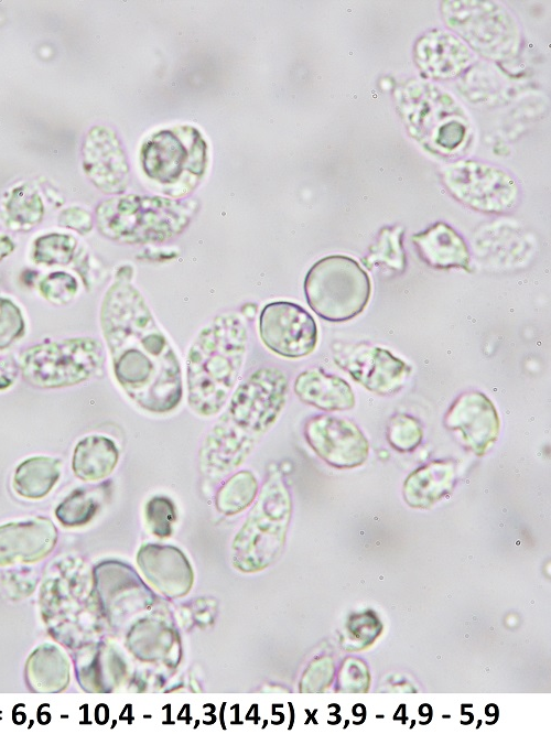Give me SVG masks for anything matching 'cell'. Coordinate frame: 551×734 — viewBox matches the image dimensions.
Wrapping results in <instances>:
<instances>
[{
	"mask_svg": "<svg viewBox=\"0 0 551 734\" xmlns=\"http://www.w3.org/2000/svg\"><path fill=\"white\" fill-rule=\"evenodd\" d=\"M100 325L115 378L130 400L154 414L175 410L183 398L180 360L130 276H118L107 290Z\"/></svg>",
	"mask_w": 551,
	"mask_h": 734,
	"instance_id": "6da1fadb",
	"label": "cell"
},
{
	"mask_svg": "<svg viewBox=\"0 0 551 734\" xmlns=\"http://www.w3.org/2000/svg\"><path fill=\"white\" fill-rule=\"evenodd\" d=\"M288 388L287 375L277 367H261L236 387L199 446L205 478L220 479L248 458L282 412Z\"/></svg>",
	"mask_w": 551,
	"mask_h": 734,
	"instance_id": "7a4b0ae2",
	"label": "cell"
},
{
	"mask_svg": "<svg viewBox=\"0 0 551 734\" xmlns=\"http://www.w3.org/2000/svg\"><path fill=\"white\" fill-rule=\"evenodd\" d=\"M248 330L235 312L216 315L194 337L186 357V391L191 410L217 414L227 403L241 373Z\"/></svg>",
	"mask_w": 551,
	"mask_h": 734,
	"instance_id": "3957f363",
	"label": "cell"
},
{
	"mask_svg": "<svg viewBox=\"0 0 551 734\" xmlns=\"http://www.w3.org/2000/svg\"><path fill=\"white\" fill-rule=\"evenodd\" d=\"M195 202L162 196L126 195L101 203L97 211L100 233L129 245L161 244L190 224Z\"/></svg>",
	"mask_w": 551,
	"mask_h": 734,
	"instance_id": "277c9868",
	"label": "cell"
},
{
	"mask_svg": "<svg viewBox=\"0 0 551 734\" xmlns=\"http://www.w3.org/2000/svg\"><path fill=\"white\" fill-rule=\"evenodd\" d=\"M292 511L281 472L272 469L233 542V562L245 572L260 571L282 552Z\"/></svg>",
	"mask_w": 551,
	"mask_h": 734,
	"instance_id": "5b68a950",
	"label": "cell"
},
{
	"mask_svg": "<svg viewBox=\"0 0 551 734\" xmlns=\"http://www.w3.org/2000/svg\"><path fill=\"white\" fill-rule=\"evenodd\" d=\"M202 134L180 126L152 134L141 149V165L159 191L172 198L191 194L204 176L207 154Z\"/></svg>",
	"mask_w": 551,
	"mask_h": 734,
	"instance_id": "8992f818",
	"label": "cell"
},
{
	"mask_svg": "<svg viewBox=\"0 0 551 734\" xmlns=\"http://www.w3.org/2000/svg\"><path fill=\"white\" fill-rule=\"evenodd\" d=\"M304 294L310 307L329 322H345L360 314L369 302L368 273L353 258L328 256L305 276Z\"/></svg>",
	"mask_w": 551,
	"mask_h": 734,
	"instance_id": "52a82bcc",
	"label": "cell"
},
{
	"mask_svg": "<svg viewBox=\"0 0 551 734\" xmlns=\"http://www.w3.org/2000/svg\"><path fill=\"white\" fill-rule=\"evenodd\" d=\"M101 342L76 337L44 342L28 348L21 356L24 379L41 388L77 385L94 376L104 365Z\"/></svg>",
	"mask_w": 551,
	"mask_h": 734,
	"instance_id": "ba28073f",
	"label": "cell"
},
{
	"mask_svg": "<svg viewBox=\"0 0 551 734\" xmlns=\"http://www.w3.org/2000/svg\"><path fill=\"white\" fill-rule=\"evenodd\" d=\"M446 24L458 32L482 55L511 57L519 44V29L512 17L493 2L447 1L442 6Z\"/></svg>",
	"mask_w": 551,
	"mask_h": 734,
	"instance_id": "9c48e42d",
	"label": "cell"
},
{
	"mask_svg": "<svg viewBox=\"0 0 551 734\" xmlns=\"http://www.w3.org/2000/svg\"><path fill=\"white\" fill-rule=\"evenodd\" d=\"M401 111L418 139L443 151L456 149L466 133L458 105L446 93L429 84L414 83L403 96Z\"/></svg>",
	"mask_w": 551,
	"mask_h": 734,
	"instance_id": "30bf717a",
	"label": "cell"
},
{
	"mask_svg": "<svg viewBox=\"0 0 551 734\" xmlns=\"http://www.w3.org/2000/svg\"><path fill=\"white\" fill-rule=\"evenodd\" d=\"M449 192L464 205L484 213L501 214L518 201V186L514 179L493 165L461 160L445 166L441 173Z\"/></svg>",
	"mask_w": 551,
	"mask_h": 734,
	"instance_id": "8fae6325",
	"label": "cell"
},
{
	"mask_svg": "<svg viewBox=\"0 0 551 734\" xmlns=\"http://www.w3.org/2000/svg\"><path fill=\"white\" fill-rule=\"evenodd\" d=\"M259 335L263 345L284 358H302L317 344V325L302 306L288 301L264 305L259 316Z\"/></svg>",
	"mask_w": 551,
	"mask_h": 734,
	"instance_id": "7c38bea8",
	"label": "cell"
},
{
	"mask_svg": "<svg viewBox=\"0 0 551 734\" xmlns=\"http://www.w3.org/2000/svg\"><path fill=\"white\" fill-rule=\"evenodd\" d=\"M303 435L314 453L336 468L359 466L369 455L368 440L355 423L346 419L313 415L304 423Z\"/></svg>",
	"mask_w": 551,
	"mask_h": 734,
	"instance_id": "4fadbf2b",
	"label": "cell"
},
{
	"mask_svg": "<svg viewBox=\"0 0 551 734\" xmlns=\"http://www.w3.org/2000/svg\"><path fill=\"white\" fill-rule=\"evenodd\" d=\"M334 361L367 390L390 396L398 392L411 367L389 350L369 344H357L334 353Z\"/></svg>",
	"mask_w": 551,
	"mask_h": 734,
	"instance_id": "5bb4252c",
	"label": "cell"
},
{
	"mask_svg": "<svg viewBox=\"0 0 551 734\" xmlns=\"http://www.w3.org/2000/svg\"><path fill=\"white\" fill-rule=\"evenodd\" d=\"M444 425L458 432L465 447L482 456L496 442L500 422L487 396L479 391H468L454 400L444 417Z\"/></svg>",
	"mask_w": 551,
	"mask_h": 734,
	"instance_id": "9a60e30c",
	"label": "cell"
},
{
	"mask_svg": "<svg viewBox=\"0 0 551 734\" xmlns=\"http://www.w3.org/2000/svg\"><path fill=\"white\" fill-rule=\"evenodd\" d=\"M84 168L87 176L104 193L120 194L129 182L126 154L115 133L94 128L84 147Z\"/></svg>",
	"mask_w": 551,
	"mask_h": 734,
	"instance_id": "2e32d148",
	"label": "cell"
},
{
	"mask_svg": "<svg viewBox=\"0 0 551 734\" xmlns=\"http://www.w3.org/2000/svg\"><path fill=\"white\" fill-rule=\"evenodd\" d=\"M57 529L43 517L0 526V566L33 563L45 558L56 544Z\"/></svg>",
	"mask_w": 551,
	"mask_h": 734,
	"instance_id": "e0dca14e",
	"label": "cell"
},
{
	"mask_svg": "<svg viewBox=\"0 0 551 734\" xmlns=\"http://www.w3.org/2000/svg\"><path fill=\"white\" fill-rule=\"evenodd\" d=\"M137 562L148 581L169 597H180L192 586L191 563L174 546L145 543L138 551Z\"/></svg>",
	"mask_w": 551,
	"mask_h": 734,
	"instance_id": "ac0fdd59",
	"label": "cell"
},
{
	"mask_svg": "<svg viewBox=\"0 0 551 734\" xmlns=\"http://www.w3.org/2000/svg\"><path fill=\"white\" fill-rule=\"evenodd\" d=\"M94 583L99 606L110 623H118L134 609L132 602L141 598L142 584L138 574L128 564L107 560L96 565ZM138 608L134 604H132Z\"/></svg>",
	"mask_w": 551,
	"mask_h": 734,
	"instance_id": "d6986e66",
	"label": "cell"
},
{
	"mask_svg": "<svg viewBox=\"0 0 551 734\" xmlns=\"http://www.w3.org/2000/svg\"><path fill=\"white\" fill-rule=\"evenodd\" d=\"M415 62L421 71L433 78H451L462 73L472 62L467 45L446 31H431L417 43Z\"/></svg>",
	"mask_w": 551,
	"mask_h": 734,
	"instance_id": "ffe728a7",
	"label": "cell"
},
{
	"mask_svg": "<svg viewBox=\"0 0 551 734\" xmlns=\"http://www.w3.org/2000/svg\"><path fill=\"white\" fill-rule=\"evenodd\" d=\"M293 390L303 403L322 411H345L355 406V396L349 384L320 367L299 374Z\"/></svg>",
	"mask_w": 551,
	"mask_h": 734,
	"instance_id": "44dd1931",
	"label": "cell"
},
{
	"mask_svg": "<svg viewBox=\"0 0 551 734\" xmlns=\"http://www.w3.org/2000/svg\"><path fill=\"white\" fill-rule=\"evenodd\" d=\"M421 258L436 269L471 271V256L464 239L449 225L436 223L412 236Z\"/></svg>",
	"mask_w": 551,
	"mask_h": 734,
	"instance_id": "7402d4cb",
	"label": "cell"
},
{
	"mask_svg": "<svg viewBox=\"0 0 551 734\" xmlns=\"http://www.w3.org/2000/svg\"><path fill=\"white\" fill-rule=\"evenodd\" d=\"M71 680V661L66 652L56 645L39 646L25 663V681L33 692L57 693Z\"/></svg>",
	"mask_w": 551,
	"mask_h": 734,
	"instance_id": "603a6c76",
	"label": "cell"
},
{
	"mask_svg": "<svg viewBox=\"0 0 551 734\" xmlns=\"http://www.w3.org/2000/svg\"><path fill=\"white\" fill-rule=\"evenodd\" d=\"M455 477V463L452 461L428 463L406 479L404 498L412 507L426 508L452 490Z\"/></svg>",
	"mask_w": 551,
	"mask_h": 734,
	"instance_id": "cb8c5ba5",
	"label": "cell"
},
{
	"mask_svg": "<svg viewBox=\"0 0 551 734\" xmlns=\"http://www.w3.org/2000/svg\"><path fill=\"white\" fill-rule=\"evenodd\" d=\"M122 662L114 649L105 645L82 648L75 658L77 680L89 692L110 691L122 673Z\"/></svg>",
	"mask_w": 551,
	"mask_h": 734,
	"instance_id": "d4e9b609",
	"label": "cell"
},
{
	"mask_svg": "<svg viewBox=\"0 0 551 734\" xmlns=\"http://www.w3.org/2000/svg\"><path fill=\"white\" fill-rule=\"evenodd\" d=\"M119 451L116 443L104 435H89L80 440L72 460L74 474L84 482H98L116 468Z\"/></svg>",
	"mask_w": 551,
	"mask_h": 734,
	"instance_id": "484cf974",
	"label": "cell"
},
{
	"mask_svg": "<svg viewBox=\"0 0 551 734\" xmlns=\"http://www.w3.org/2000/svg\"><path fill=\"white\" fill-rule=\"evenodd\" d=\"M62 473V462L50 456H35L23 461L15 469L13 488L28 499H41L57 483Z\"/></svg>",
	"mask_w": 551,
	"mask_h": 734,
	"instance_id": "4316f807",
	"label": "cell"
},
{
	"mask_svg": "<svg viewBox=\"0 0 551 734\" xmlns=\"http://www.w3.org/2000/svg\"><path fill=\"white\" fill-rule=\"evenodd\" d=\"M258 482L249 469L234 473L218 489L215 505L224 515H235L246 509L256 498Z\"/></svg>",
	"mask_w": 551,
	"mask_h": 734,
	"instance_id": "83f0119b",
	"label": "cell"
},
{
	"mask_svg": "<svg viewBox=\"0 0 551 734\" xmlns=\"http://www.w3.org/2000/svg\"><path fill=\"white\" fill-rule=\"evenodd\" d=\"M401 239V228H383L378 241L370 247L369 253L363 258L364 266L367 269H372L379 263L391 270L402 272L406 268V255Z\"/></svg>",
	"mask_w": 551,
	"mask_h": 734,
	"instance_id": "f1b7e54d",
	"label": "cell"
},
{
	"mask_svg": "<svg viewBox=\"0 0 551 734\" xmlns=\"http://www.w3.org/2000/svg\"><path fill=\"white\" fill-rule=\"evenodd\" d=\"M98 505L91 492L75 489L57 506L55 516L65 527H80L96 515Z\"/></svg>",
	"mask_w": 551,
	"mask_h": 734,
	"instance_id": "f546056e",
	"label": "cell"
},
{
	"mask_svg": "<svg viewBox=\"0 0 551 734\" xmlns=\"http://www.w3.org/2000/svg\"><path fill=\"white\" fill-rule=\"evenodd\" d=\"M387 436L395 450L410 452L421 443L423 432L417 419L408 414H397L388 424Z\"/></svg>",
	"mask_w": 551,
	"mask_h": 734,
	"instance_id": "4dcf8cb0",
	"label": "cell"
},
{
	"mask_svg": "<svg viewBox=\"0 0 551 734\" xmlns=\"http://www.w3.org/2000/svg\"><path fill=\"white\" fill-rule=\"evenodd\" d=\"M145 521L152 535L166 538L172 535L176 521L173 501L164 496H154L145 505Z\"/></svg>",
	"mask_w": 551,
	"mask_h": 734,
	"instance_id": "1f68e13d",
	"label": "cell"
},
{
	"mask_svg": "<svg viewBox=\"0 0 551 734\" xmlns=\"http://www.w3.org/2000/svg\"><path fill=\"white\" fill-rule=\"evenodd\" d=\"M76 242L73 237L52 234L37 239L34 259L42 263H67L73 255Z\"/></svg>",
	"mask_w": 551,
	"mask_h": 734,
	"instance_id": "d6a6232c",
	"label": "cell"
},
{
	"mask_svg": "<svg viewBox=\"0 0 551 734\" xmlns=\"http://www.w3.org/2000/svg\"><path fill=\"white\" fill-rule=\"evenodd\" d=\"M24 332V321L17 305L0 300V349L7 348Z\"/></svg>",
	"mask_w": 551,
	"mask_h": 734,
	"instance_id": "836d02e7",
	"label": "cell"
},
{
	"mask_svg": "<svg viewBox=\"0 0 551 734\" xmlns=\"http://www.w3.org/2000/svg\"><path fill=\"white\" fill-rule=\"evenodd\" d=\"M41 291L52 302L66 303L76 293L77 282L65 272H55L41 282Z\"/></svg>",
	"mask_w": 551,
	"mask_h": 734,
	"instance_id": "e575fe53",
	"label": "cell"
},
{
	"mask_svg": "<svg viewBox=\"0 0 551 734\" xmlns=\"http://www.w3.org/2000/svg\"><path fill=\"white\" fill-rule=\"evenodd\" d=\"M10 213H15L12 215V218L21 224H28L30 222H36L42 212V205L40 198L35 193H29L20 191L18 198H12L10 201Z\"/></svg>",
	"mask_w": 551,
	"mask_h": 734,
	"instance_id": "d590c367",
	"label": "cell"
},
{
	"mask_svg": "<svg viewBox=\"0 0 551 734\" xmlns=\"http://www.w3.org/2000/svg\"><path fill=\"white\" fill-rule=\"evenodd\" d=\"M17 376V365L12 359L1 358L0 359V389H6L15 379Z\"/></svg>",
	"mask_w": 551,
	"mask_h": 734,
	"instance_id": "8d00e7d4",
	"label": "cell"
}]
</instances>
